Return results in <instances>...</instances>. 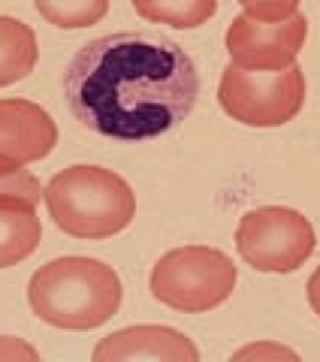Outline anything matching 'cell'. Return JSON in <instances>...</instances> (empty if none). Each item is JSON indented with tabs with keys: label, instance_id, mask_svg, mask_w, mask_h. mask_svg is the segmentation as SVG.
<instances>
[{
	"label": "cell",
	"instance_id": "14",
	"mask_svg": "<svg viewBox=\"0 0 320 362\" xmlns=\"http://www.w3.org/2000/svg\"><path fill=\"white\" fill-rule=\"evenodd\" d=\"M245 16L257 21H284L299 13V0H239Z\"/></svg>",
	"mask_w": 320,
	"mask_h": 362
},
{
	"label": "cell",
	"instance_id": "7",
	"mask_svg": "<svg viewBox=\"0 0 320 362\" xmlns=\"http://www.w3.org/2000/svg\"><path fill=\"white\" fill-rule=\"evenodd\" d=\"M308 40V18L296 13L284 21H257L251 16H236L227 28V54L230 64L242 70H287L296 64Z\"/></svg>",
	"mask_w": 320,
	"mask_h": 362
},
{
	"label": "cell",
	"instance_id": "9",
	"mask_svg": "<svg viewBox=\"0 0 320 362\" xmlns=\"http://www.w3.org/2000/svg\"><path fill=\"white\" fill-rule=\"evenodd\" d=\"M94 362H197L200 350L188 335L169 326H130L112 332L94 347Z\"/></svg>",
	"mask_w": 320,
	"mask_h": 362
},
{
	"label": "cell",
	"instance_id": "15",
	"mask_svg": "<svg viewBox=\"0 0 320 362\" xmlns=\"http://www.w3.org/2000/svg\"><path fill=\"white\" fill-rule=\"evenodd\" d=\"M236 362H245V359H257V362H266V359H290L296 362L299 359V354L284 344H275V341H260V344H248L242 350H236L233 354Z\"/></svg>",
	"mask_w": 320,
	"mask_h": 362
},
{
	"label": "cell",
	"instance_id": "10",
	"mask_svg": "<svg viewBox=\"0 0 320 362\" xmlns=\"http://www.w3.org/2000/svg\"><path fill=\"white\" fill-rule=\"evenodd\" d=\"M42 223L37 206L18 197H0V269L18 266L40 247Z\"/></svg>",
	"mask_w": 320,
	"mask_h": 362
},
{
	"label": "cell",
	"instance_id": "17",
	"mask_svg": "<svg viewBox=\"0 0 320 362\" xmlns=\"http://www.w3.org/2000/svg\"><path fill=\"white\" fill-rule=\"evenodd\" d=\"M308 305H312V311L320 317V266L314 269V275L308 278Z\"/></svg>",
	"mask_w": 320,
	"mask_h": 362
},
{
	"label": "cell",
	"instance_id": "5",
	"mask_svg": "<svg viewBox=\"0 0 320 362\" xmlns=\"http://www.w3.org/2000/svg\"><path fill=\"white\" fill-rule=\"evenodd\" d=\"M305 90V73L296 64L287 70H242L227 64L218 85V103L245 127H281L299 115Z\"/></svg>",
	"mask_w": 320,
	"mask_h": 362
},
{
	"label": "cell",
	"instance_id": "6",
	"mask_svg": "<svg viewBox=\"0 0 320 362\" xmlns=\"http://www.w3.org/2000/svg\"><path fill=\"white\" fill-rule=\"evenodd\" d=\"M317 235L312 221L296 209L266 206L239 221L236 251L251 269L266 275H290L314 254Z\"/></svg>",
	"mask_w": 320,
	"mask_h": 362
},
{
	"label": "cell",
	"instance_id": "12",
	"mask_svg": "<svg viewBox=\"0 0 320 362\" xmlns=\"http://www.w3.org/2000/svg\"><path fill=\"white\" fill-rule=\"evenodd\" d=\"M133 9L145 21L190 30L218 13V0H133Z\"/></svg>",
	"mask_w": 320,
	"mask_h": 362
},
{
	"label": "cell",
	"instance_id": "11",
	"mask_svg": "<svg viewBox=\"0 0 320 362\" xmlns=\"http://www.w3.org/2000/svg\"><path fill=\"white\" fill-rule=\"evenodd\" d=\"M40 45L30 25L9 16H0V88L28 78L37 66Z\"/></svg>",
	"mask_w": 320,
	"mask_h": 362
},
{
	"label": "cell",
	"instance_id": "8",
	"mask_svg": "<svg viewBox=\"0 0 320 362\" xmlns=\"http://www.w3.org/2000/svg\"><path fill=\"white\" fill-rule=\"evenodd\" d=\"M58 145V127L42 106L30 100H0V160L28 166L49 157Z\"/></svg>",
	"mask_w": 320,
	"mask_h": 362
},
{
	"label": "cell",
	"instance_id": "16",
	"mask_svg": "<svg viewBox=\"0 0 320 362\" xmlns=\"http://www.w3.org/2000/svg\"><path fill=\"white\" fill-rule=\"evenodd\" d=\"M37 362L40 359V350L30 347L28 341H21V338H9V335H0V362Z\"/></svg>",
	"mask_w": 320,
	"mask_h": 362
},
{
	"label": "cell",
	"instance_id": "3",
	"mask_svg": "<svg viewBox=\"0 0 320 362\" xmlns=\"http://www.w3.org/2000/svg\"><path fill=\"white\" fill-rule=\"evenodd\" d=\"M58 230L73 239H109L136 218V197L118 173L103 166H70L42 190Z\"/></svg>",
	"mask_w": 320,
	"mask_h": 362
},
{
	"label": "cell",
	"instance_id": "4",
	"mask_svg": "<svg viewBox=\"0 0 320 362\" xmlns=\"http://www.w3.org/2000/svg\"><path fill=\"white\" fill-rule=\"evenodd\" d=\"M239 269L218 247L185 245L164 254L152 269V296L181 314H202L233 296Z\"/></svg>",
	"mask_w": 320,
	"mask_h": 362
},
{
	"label": "cell",
	"instance_id": "18",
	"mask_svg": "<svg viewBox=\"0 0 320 362\" xmlns=\"http://www.w3.org/2000/svg\"><path fill=\"white\" fill-rule=\"evenodd\" d=\"M13 169H18V166H13V163H6V160H0V175H6V173H13Z\"/></svg>",
	"mask_w": 320,
	"mask_h": 362
},
{
	"label": "cell",
	"instance_id": "13",
	"mask_svg": "<svg viewBox=\"0 0 320 362\" xmlns=\"http://www.w3.org/2000/svg\"><path fill=\"white\" fill-rule=\"evenodd\" d=\"M37 13L61 30L91 28L109 13V0H33Z\"/></svg>",
	"mask_w": 320,
	"mask_h": 362
},
{
	"label": "cell",
	"instance_id": "1",
	"mask_svg": "<svg viewBox=\"0 0 320 362\" xmlns=\"http://www.w3.org/2000/svg\"><path fill=\"white\" fill-rule=\"evenodd\" d=\"M64 94L88 130L139 142L169 133L190 115L200 73L176 40L145 30L112 33L76 52Z\"/></svg>",
	"mask_w": 320,
	"mask_h": 362
},
{
	"label": "cell",
	"instance_id": "2",
	"mask_svg": "<svg viewBox=\"0 0 320 362\" xmlns=\"http://www.w3.org/2000/svg\"><path fill=\"white\" fill-rule=\"evenodd\" d=\"M121 299L118 272L94 257L49 259L28 281L30 311L55 329H97L118 314Z\"/></svg>",
	"mask_w": 320,
	"mask_h": 362
}]
</instances>
